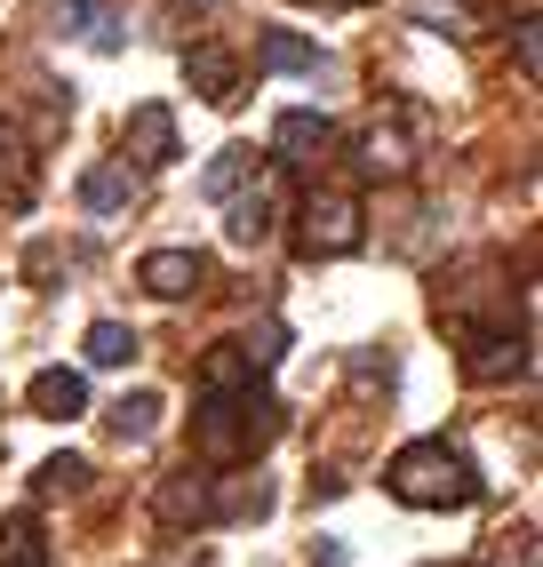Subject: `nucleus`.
<instances>
[{
	"instance_id": "24",
	"label": "nucleus",
	"mask_w": 543,
	"mask_h": 567,
	"mask_svg": "<svg viewBox=\"0 0 543 567\" xmlns=\"http://www.w3.org/2000/svg\"><path fill=\"white\" fill-rule=\"evenodd\" d=\"M240 352H248V368H272V360H280V352H288V328H280V320H264V328L248 336V344H240Z\"/></svg>"
},
{
	"instance_id": "19",
	"label": "nucleus",
	"mask_w": 543,
	"mask_h": 567,
	"mask_svg": "<svg viewBox=\"0 0 543 567\" xmlns=\"http://www.w3.org/2000/svg\"><path fill=\"white\" fill-rule=\"evenodd\" d=\"M256 64H264V72H320V49L304 41V32H264Z\"/></svg>"
},
{
	"instance_id": "21",
	"label": "nucleus",
	"mask_w": 543,
	"mask_h": 567,
	"mask_svg": "<svg viewBox=\"0 0 543 567\" xmlns=\"http://www.w3.org/2000/svg\"><path fill=\"white\" fill-rule=\"evenodd\" d=\"M152 424H161V392H129L121 408H112V440H152Z\"/></svg>"
},
{
	"instance_id": "8",
	"label": "nucleus",
	"mask_w": 543,
	"mask_h": 567,
	"mask_svg": "<svg viewBox=\"0 0 543 567\" xmlns=\"http://www.w3.org/2000/svg\"><path fill=\"white\" fill-rule=\"evenodd\" d=\"M24 400H32V415H49V424H72V415H89V375L81 368H41L24 384Z\"/></svg>"
},
{
	"instance_id": "23",
	"label": "nucleus",
	"mask_w": 543,
	"mask_h": 567,
	"mask_svg": "<svg viewBox=\"0 0 543 567\" xmlns=\"http://www.w3.org/2000/svg\"><path fill=\"white\" fill-rule=\"evenodd\" d=\"M512 56H520V72H527V81L543 72V24H535V17H520V24H512Z\"/></svg>"
},
{
	"instance_id": "12",
	"label": "nucleus",
	"mask_w": 543,
	"mask_h": 567,
	"mask_svg": "<svg viewBox=\"0 0 543 567\" xmlns=\"http://www.w3.org/2000/svg\"><path fill=\"white\" fill-rule=\"evenodd\" d=\"M272 512V480L264 472H232L224 487H208V519H264Z\"/></svg>"
},
{
	"instance_id": "18",
	"label": "nucleus",
	"mask_w": 543,
	"mask_h": 567,
	"mask_svg": "<svg viewBox=\"0 0 543 567\" xmlns=\"http://www.w3.org/2000/svg\"><path fill=\"white\" fill-rule=\"evenodd\" d=\"M81 352H89V368H129L144 344H136V328H129V320H96Z\"/></svg>"
},
{
	"instance_id": "25",
	"label": "nucleus",
	"mask_w": 543,
	"mask_h": 567,
	"mask_svg": "<svg viewBox=\"0 0 543 567\" xmlns=\"http://www.w3.org/2000/svg\"><path fill=\"white\" fill-rule=\"evenodd\" d=\"M57 264H64V248L57 240H32V256H24V280L41 288V280H57Z\"/></svg>"
},
{
	"instance_id": "11",
	"label": "nucleus",
	"mask_w": 543,
	"mask_h": 567,
	"mask_svg": "<svg viewBox=\"0 0 543 567\" xmlns=\"http://www.w3.org/2000/svg\"><path fill=\"white\" fill-rule=\"evenodd\" d=\"M201 384H208V400H248L256 392V368H248L240 344H208L201 352Z\"/></svg>"
},
{
	"instance_id": "13",
	"label": "nucleus",
	"mask_w": 543,
	"mask_h": 567,
	"mask_svg": "<svg viewBox=\"0 0 543 567\" xmlns=\"http://www.w3.org/2000/svg\"><path fill=\"white\" fill-rule=\"evenodd\" d=\"M129 200H136V176H129L121 161H96V168L81 176V208H89V216H121Z\"/></svg>"
},
{
	"instance_id": "27",
	"label": "nucleus",
	"mask_w": 543,
	"mask_h": 567,
	"mask_svg": "<svg viewBox=\"0 0 543 567\" xmlns=\"http://www.w3.org/2000/svg\"><path fill=\"white\" fill-rule=\"evenodd\" d=\"M313 567H344V544H336V536H320V544H313Z\"/></svg>"
},
{
	"instance_id": "5",
	"label": "nucleus",
	"mask_w": 543,
	"mask_h": 567,
	"mask_svg": "<svg viewBox=\"0 0 543 567\" xmlns=\"http://www.w3.org/2000/svg\"><path fill=\"white\" fill-rule=\"evenodd\" d=\"M527 368H535V344H527V336L488 328V336L463 344V375H472V384H503V375H527Z\"/></svg>"
},
{
	"instance_id": "7",
	"label": "nucleus",
	"mask_w": 543,
	"mask_h": 567,
	"mask_svg": "<svg viewBox=\"0 0 543 567\" xmlns=\"http://www.w3.org/2000/svg\"><path fill=\"white\" fill-rule=\"evenodd\" d=\"M184 81H192L201 104H240V56L201 41V49H184Z\"/></svg>"
},
{
	"instance_id": "15",
	"label": "nucleus",
	"mask_w": 543,
	"mask_h": 567,
	"mask_svg": "<svg viewBox=\"0 0 543 567\" xmlns=\"http://www.w3.org/2000/svg\"><path fill=\"white\" fill-rule=\"evenodd\" d=\"M352 161H360V176H408L416 153H408V136H400V128H383V121H376V128L352 144Z\"/></svg>"
},
{
	"instance_id": "28",
	"label": "nucleus",
	"mask_w": 543,
	"mask_h": 567,
	"mask_svg": "<svg viewBox=\"0 0 543 567\" xmlns=\"http://www.w3.org/2000/svg\"><path fill=\"white\" fill-rule=\"evenodd\" d=\"M344 9H368V0H344Z\"/></svg>"
},
{
	"instance_id": "3",
	"label": "nucleus",
	"mask_w": 543,
	"mask_h": 567,
	"mask_svg": "<svg viewBox=\"0 0 543 567\" xmlns=\"http://www.w3.org/2000/svg\"><path fill=\"white\" fill-rule=\"evenodd\" d=\"M168 168L176 161V112L161 104V96H144V104H129V121H121V168Z\"/></svg>"
},
{
	"instance_id": "10",
	"label": "nucleus",
	"mask_w": 543,
	"mask_h": 567,
	"mask_svg": "<svg viewBox=\"0 0 543 567\" xmlns=\"http://www.w3.org/2000/svg\"><path fill=\"white\" fill-rule=\"evenodd\" d=\"M328 144H336V128H328V112H280V128H272V153H280L288 168H304V161H313V153H328Z\"/></svg>"
},
{
	"instance_id": "4",
	"label": "nucleus",
	"mask_w": 543,
	"mask_h": 567,
	"mask_svg": "<svg viewBox=\"0 0 543 567\" xmlns=\"http://www.w3.org/2000/svg\"><path fill=\"white\" fill-rule=\"evenodd\" d=\"M192 447H201L208 464H240L248 456V415H240V400H201V415H192Z\"/></svg>"
},
{
	"instance_id": "14",
	"label": "nucleus",
	"mask_w": 543,
	"mask_h": 567,
	"mask_svg": "<svg viewBox=\"0 0 543 567\" xmlns=\"http://www.w3.org/2000/svg\"><path fill=\"white\" fill-rule=\"evenodd\" d=\"M248 184H256V153H248V144H224V153L208 161V176H201V193L232 208V200L248 193Z\"/></svg>"
},
{
	"instance_id": "6",
	"label": "nucleus",
	"mask_w": 543,
	"mask_h": 567,
	"mask_svg": "<svg viewBox=\"0 0 543 567\" xmlns=\"http://www.w3.org/2000/svg\"><path fill=\"white\" fill-rule=\"evenodd\" d=\"M201 280H208V264L192 256V248H152V256L136 264V288H152L161 305H184V296L201 288Z\"/></svg>"
},
{
	"instance_id": "16",
	"label": "nucleus",
	"mask_w": 543,
	"mask_h": 567,
	"mask_svg": "<svg viewBox=\"0 0 543 567\" xmlns=\"http://www.w3.org/2000/svg\"><path fill=\"white\" fill-rule=\"evenodd\" d=\"M272 208H280L272 193H240V200H232V208H224L232 248H264V240H272Z\"/></svg>"
},
{
	"instance_id": "22",
	"label": "nucleus",
	"mask_w": 543,
	"mask_h": 567,
	"mask_svg": "<svg viewBox=\"0 0 543 567\" xmlns=\"http://www.w3.org/2000/svg\"><path fill=\"white\" fill-rule=\"evenodd\" d=\"M32 487H41V496H81V487H89V456H49Z\"/></svg>"
},
{
	"instance_id": "2",
	"label": "nucleus",
	"mask_w": 543,
	"mask_h": 567,
	"mask_svg": "<svg viewBox=\"0 0 543 567\" xmlns=\"http://www.w3.org/2000/svg\"><path fill=\"white\" fill-rule=\"evenodd\" d=\"M360 240H368V224H360L352 193H313L304 200V256H352Z\"/></svg>"
},
{
	"instance_id": "9",
	"label": "nucleus",
	"mask_w": 543,
	"mask_h": 567,
	"mask_svg": "<svg viewBox=\"0 0 543 567\" xmlns=\"http://www.w3.org/2000/svg\"><path fill=\"white\" fill-rule=\"evenodd\" d=\"M152 512H161V527H201L208 519V472L176 464L161 487H152Z\"/></svg>"
},
{
	"instance_id": "20",
	"label": "nucleus",
	"mask_w": 543,
	"mask_h": 567,
	"mask_svg": "<svg viewBox=\"0 0 543 567\" xmlns=\"http://www.w3.org/2000/svg\"><path fill=\"white\" fill-rule=\"evenodd\" d=\"M64 24H81L96 49H121V17H112V0H57Z\"/></svg>"
},
{
	"instance_id": "26",
	"label": "nucleus",
	"mask_w": 543,
	"mask_h": 567,
	"mask_svg": "<svg viewBox=\"0 0 543 567\" xmlns=\"http://www.w3.org/2000/svg\"><path fill=\"white\" fill-rule=\"evenodd\" d=\"M344 487H352V480H344L336 464H313V496H344Z\"/></svg>"
},
{
	"instance_id": "17",
	"label": "nucleus",
	"mask_w": 543,
	"mask_h": 567,
	"mask_svg": "<svg viewBox=\"0 0 543 567\" xmlns=\"http://www.w3.org/2000/svg\"><path fill=\"white\" fill-rule=\"evenodd\" d=\"M0 567H49L41 519H32V512H9V519H0Z\"/></svg>"
},
{
	"instance_id": "1",
	"label": "nucleus",
	"mask_w": 543,
	"mask_h": 567,
	"mask_svg": "<svg viewBox=\"0 0 543 567\" xmlns=\"http://www.w3.org/2000/svg\"><path fill=\"white\" fill-rule=\"evenodd\" d=\"M383 487L416 512H448V504H480V472L472 456H455L448 440H408L392 464H383Z\"/></svg>"
}]
</instances>
